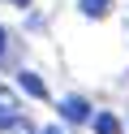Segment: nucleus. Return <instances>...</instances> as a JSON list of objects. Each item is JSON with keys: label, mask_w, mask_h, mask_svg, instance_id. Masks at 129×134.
<instances>
[{"label": "nucleus", "mask_w": 129, "mask_h": 134, "mask_svg": "<svg viewBox=\"0 0 129 134\" xmlns=\"http://www.w3.org/2000/svg\"><path fill=\"white\" fill-rule=\"evenodd\" d=\"M60 121H65V125H86V121H90V99H82V95H65V99H60Z\"/></svg>", "instance_id": "obj_1"}, {"label": "nucleus", "mask_w": 129, "mask_h": 134, "mask_svg": "<svg viewBox=\"0 0 129 134\" xmlns=\"http://www.w3.org/2000/svg\"><path fill=\"white\" fill-rule=\"evenodd\" d=\"M90 125H95V134H120V117L116 113H95Z\"/></svg>", "instance_id": "obj_3"}, {"label": "nucleus", "mask_w": 129, "mask_h": 134, "mask_svg": "<svg viewBox=\"0 0 129 134\" xmlns=\"http://www.w3.org/2000/svg\"><path fill=\"white\" fill-rule=\"evenodd\" d=\"M43 134H69L65 125H43Z\"/></svg>", "instance_id": "obj_7"}, {"label": "nucleus", "mask_w": 129, "mask_h": 134, "mask_svg": "<svg viewBox=\"0 0 129 134\" xmlns=\"http://www.w3.org/2000/svg\"><path fill=\"white\" fill-rule=\"evenodd\" d=\"M0 61H9V30L0 26Z\"/></svg>", "instance_id": "obj_6"}, {"label": "nucleus", "mask_w": 129, "mask_h": 134, "mask_svg": "<svg viewBox=\"0 0 129 134\" xmlns=\"http://www.w3.org/2000/svg\"><path fill=\"white\" fill-rule=\"evenodd\" d=\"M0 113H22V99L9 82H0Z\"/></svg>", "instance_id": "obj_5"}, {"label": "nucleus", "mask_w": 129, "mask_h": 134, "mask_svg": "<svg viewBox=\"0 0 129 134\" xmlns=\"http://www.w3.org/2000/svg\"><path fill=\"white\" fill-rule=\"evenodd\" d=\"M9 4H17V9H26V4H30V0H9Z\"/></svg>", "instance_id": "obj_8"}, {"label": "nucleus", "mask_w": 129, "mask_h": 134, "mask_svg": "<svg viewBox=\"0 0 129 134\" xmlns=\"http://www.w3.org/2000/svg\"><path fill=\"white\" fill-rule=\"evenodd\" d=\"M17 87H22L30 99H47V82H43L34 69H17Z\"/></svg>", "instance_id": "obj_2"}, {"label": "nucleus", "mask_w": 129, "mask_h": 134, "mask_svg": "<svg viewBox=\"0 0 129 134\" xmlns=\"http://www.w3.org/2000/svg\"><path fill=\"white\" fill-rule=\"evenodd\" d=\"M77 9H82L86 18H108V13H112V0H77Z\"/></svg>", "instance_id": "obj_4"}]
</instances>
